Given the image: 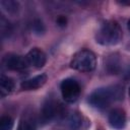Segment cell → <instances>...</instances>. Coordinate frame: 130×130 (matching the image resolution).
Instances as JSON below:
<instances>
[{"label":"cell","instance_id":"8","mask_svg":"<svg viewBox=\"0 0 130 130\" xmlns=\"http://www.w3.org/2000/svg\"><path fill=\"white\" fill-rule=\"evenodd\" d=\"M47 81V75L46 74H40V75H37L30 79H27V80H24L21 82L20 86L22 89H25V90H31V89H37V88H40L42 87Z\"/></svg>","mask_w":130,"mask_h":130},{"label":"cell","instance_id":"7","mask_svg":"<svg viewBox=\"0 0 130 130\" xmlns=\"http://www.w3.org/2000/svg\"><path fill=\"white\" fill-rule=\"evenodd\" d=\"M28 64L26 58L19 55H9L5 59V65L10 70H23Z\"/></svg>","mask_w":130,"mask_h":130},{"label":"cell","instance_id":"18","mask_svg":"<svg viewBox=\"0 0 130 130\" xmlns=\"http://www.w3.org/2000/svg\"><path fill=\"white\" fill-rule=\"evenodd\" d=\"M127 27H128V30H129V32H130V19L128 20V23H127Z\"/></svg>","mask_w":130,"mask_h":130},{"label":"cell","instance_id":"19","mask_svg":"<svg viewBox=\"0 0 130 130\" xmlns=\"http://www.w3.org/2000/svg\"><path fill=\"white\" fill-rule=\"evenodd\" d=\"M129 95H130V87H129Z\"/></svg>","mask_w":130,"mask_h":130},{"label":"cell","instance_id":"16","mask_svg":"<svg viewBox=\"0 0 130 130\" xmlns=\"http://www.w3.org/2000/svg\"><path fill=\"white\" fill-rule=\"evenodd\" d=\"M34 30L38 35H42L45 32V25L40 19H36L34 21Z\"/></svg>","mask_w":130,"mask_h":130},{"label":"cell","instance_id":"3","mask_svg":"<svg viewBox=\"0 0 130 130\" xmlns=\"http://www.w3.org/2000/svg\"><path fill=\"white\" fill-rule=\"evenodd\" d=\"M95 65H96L95 55L89 50H81L77 52L73 56L70 62L71 68L81 72L92 71L95 68Z\"/></svg>","mask_w":130,"mask_h":130},{"label":"cell","instance_id":"13","mask_svg":"<svg viewBox=\"0 0 130 130\" xmlns=\"http://www.w3.org/2000/svg\"><path fill=\"white\" fill-rule=\"evenodd\" d=\"M13 119L10 116H2L0 119V130H11L13 128Z\"/></svg>","mask_w":130,"mask_h":130},{"label":"cell","instance_id":"6","mask_svg":"<svg viewBox=\"0 0 130 130\" xmlns=\"http://www.w3.org/2000/svg\"><path fill=\"white\" fill-rule=\"evenodd\" d=\"M109 123L110 125L117 129L121 130L125 127L126 124V115L125 112L121 109H114L109 114Z\"/></svg>","mask_w":130,"mask_h":130},{"label":"cell","instance_id":"5","mask_svg":"<svg viewBox=\"0 0 130 130\" xmlns=\"http://www.w3.org/2000/svg\"><path fill=\"white\" fill-rule=\"evenodd\" d=\"M26 60L27 62L35 66L36 68H42L45 64H46V61H47V57H46V54L39 48H34L31 49L27 55H26Z\"/></svg>","mask_w":130,"mask_h":130},{"label":"cell","instance_id":"2","mask_svg":"<svg viewBox=\"0 0 130 130\" xmlns=\"http://www.w3.org/2000/svg\"><path fill=\"white\" fill-rule=\"evenodd\" d=\"M96 42L103 46H114L122 39V30L117 21H106L95 35Z\"/></svg>","mask_w":130,"mask_h":130},{"label":"cell","instance_id":"4","mask_svg":"<svg viewBox=\"0 0 130 130\" xmlns=\"http://www.w3.org/2000/svg\"><path fill=\"white\" fill-rule=\"evenodd\" d=\"M60 88L62 98L67 103H74L80 94V86L78 82L72 78L64 79L61 83Z\"/></svg>","mask_w":130,"mask_h":130},{"label":"cell","instance_id":"17","mask_svg":"<svg viewBox=\"0 0 130 130\" xmlns=\"http://www.w3.org/2000/svg\"><path fill=\"white\" fill-rule=\"evenodd\" d=\"M56 21H57V24H58L59 26L63 27V26H65L66 23H67V18H66L65 16H63V15H60V16H58V18H57Z\"/></svg>","mask_w":130,"mask_h":130},{"label":"cell","instance_id":"10","mask_svg":"<svg viewBox=\"0 0 130 130\" xmlns=\"http://www.w3.org/2000/svg\"><path fill=\"white\" fill-rule=\"evenodd\" d=\"M14 89V81L8 76L2 75L0 78V91L2 95L10 93Z\"/></svg>","mask_w":130,"mask_h":130},{"label":"cell","instance_id":"12","mask_svg":"<svg viewBox=\"0 0 130 130\" xmlns=\"http://www.w3.org/2000/svg\"><path fill=\"white\" fill-rule=\"evenodd\" d=\"M0 4L8 13H15L18 10V3L12 0H3Z\"/></svg>","mask_w":130,"mask_h":130},{"label":"cell","instance_id":"9","mask_svg":"<svg viewBox=\"0 0 130 130\" xmlns=\"http://www.w3.org/2000/svg\"><path fill=\"white\" fill-rule=\"evenodd\" d=\"M56 105L53 101L48 100L44 103L43 107H42V111H41V119L44 123H48L50 122L55 116H56Z\"/></svg>","mask_w":130,"mask_h":130},{"label":"cell","instance_id":"15","mask_svg":"<svg viewBox=\"0 0 130 130\" xmlns=\"http://www.w3.org/2000/svg\"><path fill=\"white\" fill-rule=\"evenodd\" d=\"M1 31H2V36H3V37H4V34H7V35L9 36L10 32H11L10 23H9L4 17L1 18Z\"/></svg>","mask_w":130,"mask_h":130},{"label":"cell","instance_id":"11","mask_svg":"<svg viewBox=\"0 0 130 130\" xmlns=\"http://www.w3.org/2000/svg\"><path fill=\"white\" fill-rule=\"evenodd\" d=\"M82 123V118L78 113H72L68 119V124L69 127L73 130H77Z\"/></svg>","mask_w":130,"mask_h":130},{"label":"cell","instance_id":"1","mask_svg":"<svg viewBox=\"0 0 130 130\" xmlns=\"http://www.w3.org/2000/svg\"><path fill=\"white\" fill-rule=\"evenodd\" d=\"M123 99V89L118 85L98 88L88 96V103L98 109L107 108L112 102Z\"/></svg>","mask_w":130,"mask_h":130},{"label":"cell","instance_id":"14","mask_svg":"<svg viewBox=\"0 0 130 130\" xmlns=\"http://www.w3.org/2000/svg\"><path fill=\"white\" fill-rule=\"evenodd\" d=\"M20 130H36V124L31 119H26L21 123Z\"/></svg>","mask_w":130,"mask_h":130}]
</instances>
